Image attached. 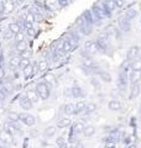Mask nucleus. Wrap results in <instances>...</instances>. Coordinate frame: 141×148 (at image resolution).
<instances>
[{
	"instance_id": "obj_2",
	"label": "nucleus",
	"mask_w": 141,
	"mask_h": 148,
	"mask_svg": "<svg viewBox=\"0 0 141 148\" xmlns=\"http://www.w3.org/2000/svg\"><path fill=\"white\" fill-rule=\"evenodd\" d=\"M19 119H20V121L24 125H26V126H29V127H32L36 125V117L31 114L21 112V114H19Z\"/></svg>"
},
{
	"instance_id": "obj_22",
	"label": "nucleus",
	"mask_w": 141,
	"mask_h": 148,
	"mask_svg": "<svg viewBox=\"0 0 141 148\" xmlns=\"http://www.w3.org/2000/svg\"><path fill=\"white\" fill-rule=\"evenodd\" d=\"M36 64H37V71L40 73H45L48 69V62H47V59H41Z\"/></svg>"
},
{
	"instance_id": "obj_36",
	"label": "nucleus",
	"mask_w": 141,
	"mask_h": 148,
	"mask_svg": "<svg viewBox=\"0 0 141 148\" xmlns=\"http://www.w3.org/2000/svg\"><path fill=\"white\" fill-rule=\"evenodd\" d=\"M22 73H24V77H25L26 79H29V78H31V77H32V66L25 68V69L22 71Z\"/></svg>"
},
{
	"instance_id": "obj_35",
	"label": "nucleus",
	"mask_w": 141,
	"mask_h": 148,
	"mask_svg": "<svg viewBox=\"0 0 141 148\" xmlns=\"http://www.w3.org/2000/svg\"><path fill=\"white\" fill-rule=\"evenodd\" d=\"M31 51L29 49V48H27V49H25V51H24V52H21L20 53V56H19V57H20L21 59H30V57H31Z\"/></svg>"
},
{
	"instance_id": "obj_45",
	"label": "nucleus",
	"mask_w": 141,
	"mask_h": 148,
	"mask_svg": "<svg viewBox=\"0 0 141 148\" xmlns=\"http://www.w3.org/2000/svg\"><path fill=\"white\" fill-rule=\"evenodd\" d=\"M138 57H139V59H141V47H139V51H138Z\"/></svg>"
},
{
	"instance_id": "obj_32",
	"label": "nucleus",
	"mask_w": 141,
	"mask_h": 148,
	"mask_svg": "<svg viewBox=\"0 0 141 148\" xmlns=\"http://www.w3.org/2000/svg\"><path fill=\"white\" fill-rule=\"evenodd\" d=\"M32 15H34V21L36 22H42L44 21V15L40 11H31Z\"/></svg>"
},
{
	"instance_id": "obj_10",
	"label": "nucleus",
	"mask_w": 141,
	"mask_h": 148,
	"mask_svg": "<svg viewBox=\"0 0 141 148\" xmlns=\"http://www.w3.org/2000/svg\"><path fill=\"white\" fill-rule=\"evenodd\" d=\"M19 105H20L24 110H27V111L31 110V109H32V106H34V105L30 103V100L26 98V95L20 96V99H19Z\"/></svg>"
},
{
	"instance_id": "obj_42",
	"label": "nucleus",
	"mask_w": 141,
	"mask_h": 148,
	"mask_svg": "<svg viewBox=\"0 0 141 148\" xmlns=\"http://www.w3.org/2000/svg\"><path fill=\"white\" fill-rule=\"evenodd\" d=\"M104 148H116V146L114 145V143H105Z\"/></svg>"
},
{
	"instance_id": "obj_1",
	"label": "nucleus",
	"mask_w": 141,
	"mask_h": 148,
	"mask_svg": "<svg viewBox=\"0 0 141 148\" xmlns=\"http://www.w3.org/2000/svg\"><path fill=\"white\" fill-rule=\"evenodd\" d=\"M35 91H36V94L39 95L40 100H47L50 98V94H51V88L47 85L45 82H40L36 84Z\"/></svg>"
},
{
	"instance_id": "obj_12",
	"label": "nucleus",
	"mask_w": 141,
	"mask_h": 148,
	"mask_svg": "<svg viewBox=\"0 0 141 148\" xmlns=\"http://www.w3.org/2000/svg\"><path fill=\"white\" fill-rule=\"evenodd\" d=\"M108 108H109L110 111H120L121 109H123V104H121L119 100L113 99L108 103Z\"/></svg>"
},
{
	"instance_id": "obj_48",
	"label": "nucleus",
	"mask_w": 141,
	"mask_h": 148,
	"mask_svg": "<svg viewBox=\"0 0 141 148\" xmlns=\"http://www.w3.org/2000/svg\"><path fill=\"white\" fill-rule=\"evenodd\" d=\"M140 112H141V106H140Z\"/></svg>"
},
{
	"instance_id": "obj_43",
	"label": "nucleus",
	"mask_w": 141,
	"mask_h": 148,
	"mask_svg": "<svg viewBox=\"0 0 141 148\" xmlns=\"http://www.w3.org/2000/svg\"><path fill=\"white\" fill-rule=\"evenodd\" d=\"M58 5L59 6H67V5H69V1H58Z\"/></svg>"
},
{
	"instance_id": "obj_14",
	"label": "nucleus",
	"mask_w": 141,
	"mask_h": 148,
	"mask_svg": "<svg viewBox=\"0 0 141 148\" xmlns=\"http://www.w3.org/2000/svg\"><path fill=\"white\" fill-rule=\"evenodd\" d=\"M87 101L86 100H79L77 104H74V115H77V114H82L86 111V108H87Z\"/></svg>"
},
{
	"instance_id": "obj_41",
	"label": "nucleus",
	"mask_w": 141,
	"mask_h": 148,
	"mask_svg": "<svg viewBox=\"0 0 141 148\" xmlns=\"http://www.w3.org/2000/svg\"><path fill=\"white\" fill-rule=\"evenodd\" d=\"M26 34L29 35L30 37H32V36L35 35V29H34V27H31V29H27L26 30Z\"/></svg>"
},
{
	"instance_id": "obj_28",
	"label": "nucleus",
	"mask_w": 141,
	"mask_h": 148,
	"mask_svg": "<svg viewBox=\"0 0 141 148\" xmlns=\"http://www.w3.org/2000/svg\"><path fill=\"white\" fill-rule=\"evenodd\" d=\"M14 6H15L14 1H4V12L5 14L11 12L14 10Z\"/></svg>"
},
{
	"instance_id": "obj_16",
	"label": "nucleus",
	"mask_w": 141,
	"mask_h": 148,
	"mask_svg": "<svg viewBox=\"0 0 141 148\" xmlns=\"http://www.w3.org/2000/svg\"><path fill=\"white\" fill-rule=\"evenodd\" d=\"M70 123H72V121H70L69 117H61L57 123H56V127L57 128H67L70 126Z\"/></svg>"
},
{
	"instance_id": "obj_33",
	"label": "nucleus",
	"mask_w": 141,
	"mask_h": 148,
	"mask_svg": "<svg viewBox=\"0 0 141 148\" xmlns=\"http://www.w3.org/2000/svg\"><path fill=\"white\" fill-rule=\"evenodd\" d=\"M56 145H57V147H63L67 145V140H66L63 136H58L56 138Z\"/></svg>"
},
{
	"instance_id": "obj_26",
	"label": "nucleus",
	"mask_w": 141,
	"mask_h": 148,
	"mask_svg": "<svg viewBox=\"0 0 141 148\" xmlns=\"http://www.w3.org/2000/svg\"><path fill=\"white\" fill-rule=\"evenodd\" d=\"M8 29L10 30L11 32H12V34H14V36H15V35H17L19 32H21V30H22V29H21V26L19 25L17 22H12V24H10V25H9V27H8Z\"/></svg>"
},
{
	"instance_id": "obj_24",
	"label": "nucleus",
	"mask_w": 141,
	"mask_h": 148,
	"mask_svg": "<svg viewBox=\"0 0 141 148\" xmlns=\"http://www.w3.org/2000/svg\"><path fill=\"white\" fill-rule=\"evenodd\" d=\"M56 132H57V127H56V126H47V127L44 130V135H45V137H47V138H51L52 136H55Z\"/></svg>"
},
{
	"instance_id": "obj_25",
	"label": "nucleus",
	"mask_w": 141,
	"mask_h": 148,
	"mask_svg": "<svg viewBox=\"0 0 141 148\" xmlns=\"http://www.w3.org/2000/svg\"><path fill=\"white\" fill-rule=\"evenodd\" d=\"M130 68L131 71L141 72V59H134L133 62H130Z\"/></svg>"
},
{
	"instance_id": "obj_46",
	"label": "nucleus",
	"mask_w": 141,
	"mask_h": 148,
	"mask_svg": "<svg viewBox=\"0 0 141 148\" xmlns=\"http://www.w3.org/2000/svg\"><path fill=\"white\" fill-rule=\"evenodd\" d=\"M57 148H69V145L67 143V145H66V146H63V147H57Z\"/></svg>"
},
{
	"instance_id": "obj_40",
	"label": "nucleus",
	"mask_w": 141,
	"mask_h": 148,
	"mask_svg": "<svg viewBox=\"0 0 141 148\" xmlns=\"http://www.w3.org/2000/svg\"><path fill=\"white\" fill-rule=\"evenodd\" d=\"M114 4H115V8H123L125 5V1H123V0H115Z\"/></svg>"
},
{
	"instance_id": "obj_38",
	"label": "nucleus",
	"mask_w": 141,
	"mask_h": 148,
	"mask_svg": "<svg viewBox=\"0 0 141 148\" xmlns=\"http://www.w3.org/2000/svg\"><path fill=\"white\" fill-rule=\"evenodd\" d=\"M31 66V62H30V59H21V62H20V67L19 68H21L22 71L25 68H27V67H30Z\"/></svg>"
},
{
	"instance_id": "obj_23",
	"label": "nucleus",
	"mask_w": 141,
	"mask_h": 148,
	"mask_svg": "<svg viewBox=\"0 0 141 148\" xmlns=\"http://www.w3.org/2000/svg\"><path fill=\"white\" fill-rule=\"evenodd\" d=\"M86 122L84 121H77L76 123L73 125V128H72V131L73 132H76V133H82L83 132V130L86 128Z\"/></svg>"
},
{
	"instance_id": "obj_17",
	"label": "nucleus",
	"mask_w": 141,
	"mask_h": 148,
	"mask_svg": "<svg viewBox=\"0 0 141 148\" xmlns=\"http://www.w3.org/2000/svg\"><path fill=\"white\" fill-rule=\"evenodd\" d=\"M62 111H63V114L64 115H67V116H70V115H74V104L72 103H68V104H64L62 108Z\"/></svg>"
},
{
	"instance_id": "obj_7",
	"label": "nucleus",
	"mask_w": 141,
	"mask_h": 148,
	"mask_svg": "<svg viewBox=\"0 0 141 148\" xmlns=\"http://www.w3.org/2000/svg\"><path fill=\"white\" fill-rule=\"evenodd\" d=\"M138 51H139V46H131L128 49V52H126V61L129 63L133 62L134 59L138 57Z\"/></svg>"
},
{
	"instance_id": "obj_34",
	"label": "nucleus",
	"mask_w": 141,
	"mask_h": 148,
	"mask_svg": "<svg viewBox=\"0 0 141 148\" xmlns=\"http://www.w3.org/2000/svg\"><path fill=\"white\" fill-rule=\"evenodd\" d=\"M119 140V138L116 137V135H109V136H106L105 138H104V142L105 143H116V141Z\"/></svg>"
},
{
	"instance_id": "obj_4",
	"label": "nucleus",
	"mask_w": 141,
	"mask_h": 148,
	"mask_svg": "<svg viewBox=\"0 0 141 148\" xmlns=\"http://www.w3.org/2000/svg\"><path fill=\"white\" fill-rule=\"evenodd\" d=\"M3 130H4L5 132H8L9 135H11V136H15L16 133L20 132V131H19V128H17V125H16V123L9 122V121L4 122V125H3Z\"/></svg>"
},
{
	"instance_id": "obj_11",
	"label": "nucleus",
	"mask_w": 141,
	"mask_h": 148,
	"mask_svg": "<svg viewBox=\"0 0 141 148\" xmlns=\"http://www.w3.org/2000/svg\"><path fill=\"white\" fill-rule=\"evenodd\" d=\"M20 62H21V58L19 57V56H12V57L9 59V68L11 69V71H15L20 67Z\"/></svg>"
},
{
	"instance_id": "obj_31",
	"label": "nucleus",
	"mask_w": 141,
	"mask_h": 148,
	"mask_svg": "<svg viewBox=\"0 0 141 148\" xmlns=\"http://www.w3.org/2000/svg\"><path fill=\"white\" fill-rule=\"evenodd\" d=\"M44 82H45L50 88H51V86H53V85L56 84L55 77H53V75H51V74H50V75H46V77H45V80H44Z\"/></svg>"
},
{
	"instance_id": "obj_18",
	"label": "nucleus",
	"mask_w": 141,
	"mask_h": 148,
	"mask_svg": "<svg viewBox=\"0 0 141 148\" xmlns=\"http://www.w3.org/2000/svg\"><path fill=\"white\" fill-rule=\"evenodd\" d=\"M70 92H72V96L76 99H79V98H83V96H86V92L82 88L79 86H73L72 89H70Z\"/></svg>"
},
{
	"instance_id": "obj_15",
	"label": "nucleus",
	"mask_w": 141,
	"mask_h": 148,
	"mask_svg": "<svg viewBox=\"0 0 141 148\" xmlns=\"http://www.w3.org/2000/svg\"><path fill=\"white\" fill-rule=\"evenodd\" d=\"M119 25H120V30L124 31V32H129L130 29H131V22H130V20H128V18H126L125 16L119 20Z\"/></svg>"
},
{
	"instance_id": "obj_29",
	"label": "nucleus",
	"mask_w": 141,
	"mask_h": 148,
	"mask_svg": "<svg viewBox=\"0 0 141 148\" xmlns=\"http://www.w3.org/2000/svg\"><path fill=\"white\" fill-rule=\"evenodd\" d=\"M136 15H138V11L134 10V9H129V10H126L125 17L128 18V20H133L134 17H136Z\"/></svg>"
},
{
	"instance_id": "obj_21",
	"label": "nucleus",
	"mask_w": 141,
	"mask_h": 148,
	"mask_svg": "<svg viewBox=\"0 0 141 148\" xmlns=\"http://www.w3.org/2000/svg\"><path fill=\"white\" fill-rule=\"evenodd\" d=\"M6 119L9 122H12V123H17L20 121V119H19V114L15 112V111H9L6 114Z\"/></svg>"
},
{
	"instance_id": "obj_37",
	"label": "nucleus",
	"mask_w": 141,
	"mask_h": 148,
	"mask_svg": "<svg viewBox=\"0 0 141 148\" xmlns=\"http://www.w3.org/2000/svg\"><path fill=\"white\" fill-rule=\"evenodd\" d=\"M12 37H14V34H12V32L9 30V29L3 32V38H4V40L9 41V40H12Z\"/></svg>"
},
{
	"instance_id": "obj_27",
	"label": "nucleus",
	"mask_w": 141,
	"mask_h": 148,
	"mask_svg": "<svg viewBox=\"0 0 141 148\" xmlns=\"http://www.w3.org/2000/svg\"><path fill=\"white\" fill-rule=\"evenodd\" d=\"M15 49H16V52H19V53H21V52H24L25 49H27V43H26V41L16 42V45H15Z\"/></svg>"
},
{
	"instance_id": "obj_47",
	"label": "nucleus",
	"mask_w": 141,
	"mask_h": 148,
	"mask_svg": "<svg viewBox=\"0 0 141 148\" xmlns=\"http://www.w3.org/2000/svg\"><path fill=\"white\" fill-rule=\"evenodd\" d=\"M0 148H6L5 146H3V145H0Z\"/></svg>"
},
{
	"instance_id": "obj_8",
	"label": "nucleus",
	"mask_w": 141,
	"mask_h": 148,
	"mask_svg": "<svg viewBox=\"0 0 141 148\" xmlns=\"http://www.w3.org/2000/svg\"><path fill=\"white\" fill-rule=\"evenodd\" d=\"M128 79H129V82H130L131 85L138 84V83H140V80H141V72L131 71V72L128 74Z\"/></svg>"
},
{
	"instance_id": "obj_20",
	"label": "nucleus",
	"mask_w": 141,
	"mask_h": 148,
	"mask_svg": "<svg viewBox=\"0 0 141 148\" xmlns=\"http://www.w3.org/2000/svg\"><path fill=\"white\" fill-rule=\"evenodd\" d=\"M97 132V128L93 126V125H88V126H86V128L83 130V135L86 136L87 138H91L92 136L95 135Z\"/></svg>"
},
{
	"instance_id": "obj_19",
	"label": "nucleus",
	"mask_w": 141,
	"mask_h": 148,
	"mask_svg": "<svg viewBox=\"0 0 141 148\" xmlns=\"http://www.w3.org/2000/svg\"><path fill=\"white\" fill-rule=\"evenodd\" d=\"M82 64H83V67L87 69H93L94 67H97V64L94 62V59H92V57H84L82 59Z\"/></svg>"
},
{
	"instance_id": "obj_9",
	"label": "nucleus",
	"mask_w": 141,
	"mask_h": 148,
	"mask_svg": "<svg viewBox=\"0 0 141 148\" xmlns=\"http://www.w3.org/2000/svg\"><path fill=\"white\" fill-rule=\"evenodd\" d=\"M140 92H141V85H140V83H138V84H134V85H131L129 99H130V100H135V99L140 95Z\"/></svg>"
},
{
	"instance_id": "obj_39",
	"label": "nucleus",
	"mask_w": 141,
	"mask_h": 148,
	"mask_svg": "<svg viewBox=\"0 0 141 148\" xmlns=\"http://www.w3.org/2000/svg\"><path fill=\"white\" fill-rule=\"evenodd\" d=\"M14 37H15L16 42H21V41H25V40H24V34H22V31H21V32H19V34L15 35Z\"/></svg>"
},
{
	"instance_id": "obj_30",
	"label": "nucleus",
	"mask_w": 141,
	"mask_h": 148,
	"mask_svg": "<svg viewBox=\"0 0 141 148\" xmlns=\"http://www.w3.org/2000/svg\"><path fill=\"white\" fill-rule=\"evenodd\" d=\"M95 110H97V104L95 103H88L87 104V108H86V111H84V112H86V114H92Z\"/></svg>"
},
{
	"instance_id": "obj_3",
	"label": "nucleus",
	"mask_w": 141,
	"mask_h": 148,
	"mask_svg": "<svg viewBox=\"0 0 141 148\" xmlns=\"http://www.w3.org/2000/svg\"><path fill=\"white\" fill-rule=\"evenodd\" d=\"M98 45L95 41H92V40H87L86 42H84V51H86V53L89 54V57H92L93 54L98 53Z\"/></svg>"
},
{
	"instance_id": "obj_13",
	"label": "nucleus",
	"mask_w": 141,
	"mask_h": 148,
	"mask_svg": "<svg viewBox=\"0 0 141 148\" xmlns=\"http://www.w3.org/2000/svg\"><path fill=\"white\" fill-rule=\"evenodd\" d=\"M26 98L30 100V103H31L32 105H35V104H37V103L40 101V98H39V95L36 94L35 89L27 90V92H26Z\"/></svg>"
},
{
	"instance_id": "obj_5",
	"label": "nucleus",
	"mask_w": 141,
	"mask_h": 148,
	"mask_svg": "<svg viewBox=\"0 0 141 148\" xmlns=\"http://www.w3.org/2000/svg\"><path fill=\"white\" fill-rule=\"evenodd\" d=\"M98 69H99L98 67H94V68H93V71L95 72L97 75L100 78V80H102V82H104V83H111L113 78H111L110 74L108 73V72H105V71H98ZM91 71H92V69H91Z\"/></svg>"
},
{
	"instance_id": "obj_6",
	"label": "nucleus",
	"mask_w": 141,
	"mask_h": 148,
	"mask_svg": "<svg viewBox=\"0 0 141 148\" xmlns=\"http://www.w3.org/2000/svg\"><path fill=\"white\" fill-rule=\"evenodd\" d=\"M0 143H3V145H5V146H11L14 143V136L9 135L8 132L1 130V131H0Z\"/></svg>"
},
{
	"instance_id": "obj_44",
	"label": "nucleus",
	"mask_w": 141,
	"mask_h": 148,
	"mask_svg": "<svg viewBox=\"0 0 141 148\" xmlns=\"http://www.w3.org/2000/svg\"><path fill=\"white\" fill-rule=\"evenodd\" d=\"M73 148H84V145H83V143H82V142H78V143H77V145H76V146H74Z\"/></svg>"
}]
</instances>
